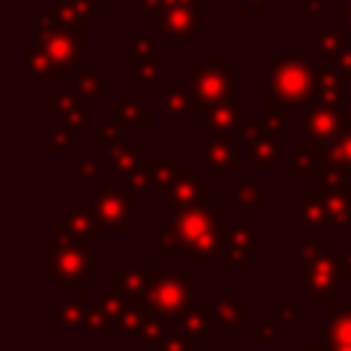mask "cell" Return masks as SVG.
<instances>
[{"label":"cell","instance_id":"ffe728a7","mask_svg":"<svg viewBox=\"0 0 351 351\" xmlns=\"http://www.w3.org/2000/svg\"><path fill=\"white\" fill-rule=\"evenodd\" d=\"M211 329H252L250 326V304L239 299L236 291L219 293L208 302Z\"/></svg>","mask_w":351,"mask_h":351},{"label":"cell","instance_id":"836d02e7","mask_svg":"<svg viewBox=\"0 0 351 351\" xmlns=\"http://www.w3.org/2000/svg\"><path fill=\"white\" fill-rule=\"evenodd\" d=\"M25 71H27V77H33V80H44V82L55 77V69H52L49 58L44 55V49L38 47L36 38L25 41Z\"/></svg>","mask_w":351,"mask_h":351},{"label":"cell","instance_id":"f35d334b","mask_svg":"<svg viewBox=\"0 0 351 351\" xmlns=\"http://www.w3.org/2000/svg\"><path fill=\"white\" fill-rule=\"evenodd\" d=\"M148 348L151 351H200V343H195L186 335H181L178 329H173V332H165V335L148 340Z\"/></svg>","mask_w":351,"mask_h":351},{"label":"cell","instance_id":"d4e9b609","mask_svg":"<svg viewBox=\"0 0 351 351\" xmlns=\"http://www.w3.org/2000/svg\"><path fill=\"white\" fill-rule=\"evenodd\" d=\"M154 269L151 266H115L112 269V288L126 299V302H137L145 291V285L151 282Z\"/></svg>","mask_w":351,"mask_h":351},{"label":"cell","instance_id":"5bb4252c","mask_svg":"<svg viewBox=\"0 0 351 351\" xmlns=\"http://www.w3.org/2000/svg\"><path fill=\"white\" fill-rule=\"evenodd\" d=\"M99 11V0H60L58 5H38V27H69L82 30L88 19Z\"/></svg>","mask_w":351,"mask_h":351},{"label":"cell","instance_id":"d6986e66","mask_svg":"<svg viewBox=\"0 0 351 351\" xmlns=\"http://www.w3.org/2000/svg\"><path fill=\"white\" fill-rule=\"evenodd\" d=\"M60 80H63V90L74 93L82 104L85 101H99V99H104L112 90V82L107 77H101L99 71H93L85 60L77 63L74 69H69Z\"/></svg>","mask_w":351,"mask_h":351},{"label":"cell","instance_id":"d590c367","mask_svg":"<svg viewBox=\"0 0 351 351\" xmlns=\"http://www.w3.org/2000/svg\"><path fill=\"white\" fill-rule=\"evenodd\" d=\"M115 112H118L129 126H134V129H140V132H145V129L151 126V110H148L145 104H140V101H137V93H132V90L121 99V104L115 107Z\"/></svg>","mask_w":351,"mask_h":351},{"label":"cell","instance_id":"7a4b0ae2","mask_svg":"<svg viewBox=\"0 0 351 351\" xmlns=\"http://www.w3.org/2000/svg\"><path fill=\"white\" fill-rule=\"evenodd\" d=\"M200 282L186 274V269H154L151 282L134 302L148 315L145 340L178 329V315L197 302Z\"/></svg>","mask_w":351,"mask_h":351},{"label":"cell","instance_id":"4316f807","mask_svg":"<svg viewBox=\"0 0 351 351\" xmlns=\"http://www.w3.org/2000/svg\"><path fill=\"white\" fill-rule=\"evenodd\" d=\"M282 154H285V145L271 132H266L261 123H255V132L250 137V162L258 167H274V162Z\"/></svg>","mask_w":351,"mask_h":351},{"label":"cell","instance_id":"9c48e42d","mask_svg":"<svg viewBox=\"0 0 351 351\" xmlns=\"http://www.w3.org/2000/svg\"><path fill=\"white\" fill-rule=\"evenodd\" d=\"M129 55L132 63L123 69V77L134 85L137 93H148L154 90V82L162 74V41H156L151 33H140L129 41Z\"/></svg>","mask_w":351,"mask_h":351},{"label":"cell","instance_id":"8992f818","mask_svg":"<svg viewBox=\"0 0 351 351\" xmlns=\"http://www.w3.org/2000/svg\"><path fill=\"white\" fill-rule=\"evenodd\" d=\"M49 269H52V277H58L60 282L96 280L101 274V258L93 252H85L82 244L69 239L63 230H55L49 236Z\"/></svg>","mask_w":351,"mask_h":351},{"label":"cell","instance_id":"6da1fadb","mask_svg":"<svg viewBox=\"0 0 351 351\" xmlns=\"http://www.w3.org/2000/svg\"><path fill=\"white\" fill-rule=\"evenodd\" d=\"M225 241V206L200 203L176 208L162 230L165 252H184L189 266H211Z\"/></svg>","mask_w":351,"mask_h":351},{"label":"cell","instance_id":"ba28073f","mask_svg":"<svg viewBox=\"0 0 351 351\" xmlns=\"http://www.w3.org/2000/svg\"><path fill=\"white\" fill-rule=\"evenodd\" d=\"M189 82H192L195 96H197V101L203 107H214V104L230 101V96H233V69L217 52L200 55L197 66L189 74Z\"/></svg>","mask_w":351,"mask_h":351},{"label":"cell","instance_id":"7402d4cb","mask_svg":"<svg viewBox=\"0 0 351 351\" xmlns=\"http://www.w3.org/2000/svg\"><path fill=\"white\" fill-rule=\"evenodd\" d=\"M313 101H321V104H335V107H343L348 101V74L332 63V60H324V69L318 71V82H315V96Z\"/></svg>","mask_w":351,"mask_h":351},{"label":"cell","instance_id":"8fae6325","mask_svg":"<svg viewBox=\"0 0 351 351\" xmlns=\"http://www.w3.org/2000/svg\"><path fill=\"white\" fill-rule=\"evenodd\" d=\"M203 129L208 134H230L236 143L250 140L255 132V121L250 118L247 104L222 101L214 107H203Z\"/></svg>","mask_w":351,"mask_h":351},{"label":"cell","instance_id":"f546056e","mask_svg":"<svg viewBox=\"0 0 351 351\" xmlns=\"http://www.w3.org/2000/svg\"><path fill=\"white\" fill-rule=\"evenodd\" d=\"M178 332L186 335L189 340L195 343H203V340H211V310L208 304H192L189 310H184L178 315Z\"/></svg>","mask_w":351,"mask_h":351},{"label":"cell","instance_id":"4fadbf2b","mask_svg":"<svg viewBox=\"0 0 351 351\" xmlns=\"http://www.w3.org/2000/svg\"><path fill=\"white\" fill-rule=\"evenodd\" d=\"M211 181L203 178L197 167H178L173 184L165 189V200L170 208H189L200 203H211Z\"/></svg>","mask_w":351,"mask_h":351},{"label":"cell","instance_id":"816d5d0a","mask_svg":"<svg viewBox=\"0 0 351 351\" xmlns=\"http://www.w3.org/2000/svg\"><path fill=\"white\" fill-rule=\"evenodd\" d=\"M271 0H241V5H247V11H250V16L255 19V16H261V11L269 5Z\"/></svg>","mask_w":351,"mask_h":351},{"label":"cell","instance_id":"2e32d148","mask_svg":"<svg viewBox=\"0 0 351 351\" xmlns=\"http://www.w3.org/2000/svg\"><path fill=\"white\" fill-rule=\"evenodd\" d=\"M197 5H170L162 14L151 16V30L162 33L165 38H181V41H197L200 38V19Z\"/></svg>","mask_w":351,"mask_h":351},{"label":"cell","instance_id":"681fc988","mask_svg":"<svg viewBox=\"0 0 351 351\" xmlns=\"http://www.w3.org/2000/svg\"><path fill=\"white\" fill-rule=\"evenodd\" d=\"M326 0H299V14L304 16V19H310V16H318V14H324L326 11Z\"/></svg>","mask_w":351,"mask_h":351},{"label":"cell","instance_id":"e0dca14e","mask_svg":"<svg viewBox=\"0 0 351 351\" xmlns=\"http://www.w3.org/2000/svg\"><path fill=\"white\" fill-rule=\"evenodd\" d=\"M154 90L162 93V110L173 118H195L197 110H203L189 77L186 80H162L159 77L154 82Z\"/></svg>","mask_w":351,"mask_h":351},{"label":"cell","instance_id":"7bdbcfd3","mask_svg":"<svg viewBox=\"0 0 351 351\" xmlns=\"http://www.w3.org/2000/svg\"><path fill=\"white\" fill-rule=\"evenodd\" d=\"M107 326H110V321H107V315L99 310V304H93V307H88V310H85V318H82V332L88 335V340H90V343H96Z\"/></svg>","mask_w":351,"mask_h":351},{"label":"cell","instance_id":"60d3db41","mask_svg":"<svg viewBox=\"0 0 351 351\" xmlns=\"http://www.w3.org/2000/svg\"><path fill=\"white\" fill-rule=\"evenodd\" d=\"M96 304H99V310L107 315L110 326H118V321H121V315H123V310H126L129 302H126L115 288H110V291H104V293L96 299Z\"/></svg>","mask_w":351,"mask_h":351},{"label":"cell","instance_id":"cb8c5ba5","mask_svg":"<svg viewBox=\"0 0 351 351\" xmlns=\"http://www.w3.org/2000/svg\"><path fill=\"white\" fill-rule=\"evenodd\" d=\"M233 145H236V140H233L230 134H211V137L203 143L200 159H203V165L211 170V178H214V181H217V178H225L228 167L233 165Z\"/></svg>","mask_w":351,"mask_h":351},{"label":"cell","instance_id":"484cf974","mask_svg":"<svg viewBox=\"0 0 351 351\" xmlns=\"http://www.w3.org/2000/svg\"><path fill=\"white\" fill-rule=\"evenodd\" d=\"M225 206H236L239 208V219L241 222H252L263 214V197L255 181L247 184H236L233 189L225 192Z\"/></svg>","mask_w":351,"mask_h":351},{"label":"cell","instance_id":"30bf717a","mask_svg":"<svg viewBox=\"0 0 351 351\" xmlns=\"http://www.w3.org/2000/svg\"><path fill=\"white\" fill-rule=\"evenodd\" d=\"M38 47L49 58L55 77H63L69 69L82 63L85 52V27L82 30H69V27H38L36 33Z\"/></svg>","mask_w":351,"mask_h":351},{"label":"cell","instance_id":"1f68e13d","mask_svg":"<svg viewBox=\"0 0 351 351\" xmlns=\"http://www.w3.org/2000/svg\"><path fill=\"white\" fill-rule=\"evenodd\" d=\"M315 192L324 197L332 225L351 230V186H329V189H315Z\"/></svg>","mask_w":351,"mask_h":351},{"label":"cell","instance_id":"f6af8a7d","mask_svg":"<svg viewBox=\"0 0 351 351\" xmlns=\"http://www.w3.org/2000/svg\"><path fill=\"white\" fill-rule=\"evenodd\" d=\"M129 129V123L115 112V115H110V118H104L101 121V126H99V140L101 143H115V140H121V134Z\"/></svg>","mask_w":351,"mask_h":351},{"label":"cell","instance_id":"9a60e30c","mask_svg":"<svg viewBox=\"0 0 351 351\" xmlns=\"http://www.w3.org/2000/svg\"><path fill=\"white\" fill-rule=\"evenodd\" d=\"M88 310L85 299V280L77 282H63V296L60 302L49 304V329H82V318Z\"/></svg>","mask_w":351,"mask_h":351},{"label":"cell","instance_id":"603a6c76","mask_svg":"<svg viewBox=\"0 0 351 351\" xmlns=\"http://www.w3.org/2000/svg\"><path fill=\"white\" fill-rule=\"evenodd\" d=\"M299 315H302V307L299 304H288V307H277L269 318H263L261 326H252L250 329V340L252 343H269L274 340L280 332H296L299 329Z\"/></svg>","mask_w":351,"mask_h":351},{"label":"cell","instance_id":"b9f144b4","mask_svg":"<svg viewBox=\"0 0 351 351\" xmlns=\"http://www.w3.org/2000/svg\"><path fill=\"white\" fill-rule=\"evenodd\" d=\"M340 44H343V33H340L337 27H332V30L321 27V30L315 33V52H318L324 60L332 58V55H337Z\"/></svg>","mask_w":351,"mask_h":351},{"label":"cell","instance_id":"d6a6232c","mask_svg":"<svg viewBox=\"0 0 351 351\" xmlns=\"http://www.w3.org/2000/svg\"><path fill=\"white\" fill-rule=\"evenodd\" d=\"M299 225L302 228H329L332 225V217L326 211V203L324 197L310 189V192H302L299 195Z\"/></svg>","mask_w":351,"mask_h":351},{"label":"cell","instance_id":"f1b7e54d","mask_svg":"<svg viewBox=\"0 0 351 351\" xmlns=\"http://www.w3.org/2000/svg\"><path fill=\"white\" fill-rule=\"evenodd\" d=\"M49 110H52V112L63 121V126H69L71 132H80V129H85V123H88V115H85L82 101H80L74 93H69V90L52 93V96H49Z\"/></svg>","mask_w":351,"mask_h":351},{"label":"cell","instance_id":"277c9868","mask_svg":"<svg viewBox=\"0 0 351 351\" xmlns=\"http://www.w3.org/2000/svg\"><path fill=\"white\" fill-rule=\"evenodd\" d=\"M337 244L335 241H310L299 247V258H302V269H304V291L310 296L313 304H321L326 313H332L335 304V293H337V282H340V263L335 255Z\"/></svg>","mask_w":351,"mask_h":351},{"label":"cell","instance_id":"4dcf8cb0","mask_svg":"<svg viewBox=\"0 0 351 351\" xmlns=\"http://www.w3.org/2000/svg\"><path fill=\"white\" fill-rule=\"evenodd\" d=\"M324 165L332 167V170H337L340 178H343V184L351 186V129L340 132L329 143V148L324 154Z\"/></svg>","mask_w":351,"mask_h":351},{"label":"cell","instance_id":"74e56055","mask_svg":"<svg viewBox=\"0 0 351 351\" xmlns=\"http://www.w3.org/2000/svg\"><path fill=\"white\" fill-rule=\"evenodd\" d=\"M118 329H121L126 337H132V340H145V329H148V315H145V310H143L140 304L129 302L126 310H123V315H121V321H118Z\"/></svg>","mask_w":351,"mask_h":351},{"label":"cell","instance_id":"52a82bcc","mask_svg":"<svg viewBox=\"0 0 351 351\" xmlns=\"http://www.w3.org/2000/svg\"><path fill=\"white\" fill-rule=\"evenodd\" d=\"M346 129H348V123H346L343 107L310 101V104H304V112H302V137H299L302 151L324 159L329 143Z\"/></svg>","mask_w":351,"mask_h":351},{"label":"cell","instance_id":"c3c4849f","mask_svg":"<svg viewBox=\"0 0 351 351\" xmlns=\"http://www.w3.org/2000/svg\"><path fill=\"white\" fill-rule=\"evenodd\" d=\"M337 8V30L346 36V38H351V0L348 3H340V5H335Z\"/></svg>","mask_w":351,"mask_h":351},{"label":"cell","instance_id":"5b68a950","mask_svg":"<svg viewBox=\"0 0 351 351\" xmlns=\"http://www.w3.org/2000/svg\"><path fill=\"white\" fill-rule=\"evenodd\" d=\"M137 195L132 189V184L123 176L115 178H101L99 186L90 195V206L99 214L104 228H115V230H134L137 228V217H134V203Z\"/></svg>","mask_w":351,"mask_h":351},{"label":"cell","instance_id":"8d00e7d4","mask_svg":"<svg viewBox=\"0 0 351 351\" xmlns=\"http://www.w3.org/2000/svg\"><path fill=\"white\" fill-rule=\"evenodd\" d=\"M321 167H324V159L321 156H313L307 151H299V154L291 156V165H288L285 173H288L291 181H310L313 184L318 178Z\"/></svg>","mask_w":351,"mask_h":351},{"label":"cell","instance_id":"7c38bea8","mask_svg":"<svg viewBox=\"0 0 351 351\" xmlns=\"http://www.w3.org/2000/svg\"><path fill=\"white\" fill-rule=\"evenodd\" d=\"M176 173H178V165L170 154H143L137 167L126 176V181L132 184L134 192H151V189L165 192L173 184Z\"/></svg>","mask_w":351,"mask_h":351},{"label":"cell","instance_id":"44dd1931","mask_svg":"<svg viewBox=\"0 0 351 351\" xmlns=\"http://www.w3.org/2000/svg\"><path fill=\"white\" fill-rule=\"evenodd\" d=\"M63 233L77 244H93L101 236V219L93 206H66L63 208Z\"/></svg>","mask_w":351,"mask_h":351},{"label":"cell","instance_id":"6f0895ef","mask_svg":"<svg viewBox=\"0 0 351 351\" xmlns=\"http://www.w3.org/2000/svg\"><path fill=\"white\" fill-rule=\"evenodd\" d=\"M217 5H241V0H214Z\"/></svg>","mask_w":351,"mask_h":351},{"label":"cell","instance_id":"ab89813d","mask_svg":"<svg viewBox=\"0 0 351 351\" xmlns=\"http://www.w3.org/2000/svg\"><path fill=\"white\" fill-rule=\"evenodd\" d=\"M261 126L271 132L282 145H288V107H263Z\"/></svg>","mask_w":351,"mask_h":351},{"label":"cell","instance_id":"bcb514c9","mask_svg":"<svg viewBox=\"0 0 351 351\" xmlns=\"http://www.w3.org/2000/svg\"><path fill=\"white\" fill-rule=\"evenodd\" d=\"M104 165H101V159H99V154H93V156H80L77 159V178H96L99 176V170H101Z\"/></svg>","mask_w":351,"mask_h":351},{"label":"cell","instance_id":"ee69618b","mask_svg":"<svg viewBox=\"0 0 351 351\" xmlns=\"http://www.w3.org/2000/svg\"><path fill=\"white\" fill-rule=\"evenodd\" d=\"M49 148L58 156H74V132L69 126H58L49 132Z\"/></svg>","mask_w":351,"mask_h":351},{"label":"cell","instance_id":"680465c9","mask_svg":"<svg viewBox=\"0 0 351 351\" xmlns=\"http://www.w3.org/2000/svg\"><path fill=\"white\" fill-rule=\"evenodd\" d=\"M329 5H340V3H348V0H326Z\"/></svg>","mask_w":351,"mask_h":351},{"label":"cell","instance_id":"7dc6e473","mask_svg":"<svg viewBox=\"0 0 351 351\" xmlns=\"http://www.w3.org/2000/svg\"><path fill=\"white\" fill-rule=\"evenodd\" d=\"M326 60L337 63V66L348 74V80H351V38H346V36H343V44H340L337 55H332V58H326Z\"/></svg>","mask_w":351,"mask_h":351},{"label":"cell","instance_id":"f907efd6","mask_svg":"<svg viewBox=\"0 0 351 351\" xmlns=\"http://www.w3.org/2000/svg\"><path fill=\"white\" fill-rule=\"evenodd\" d=\"M337 263H340V274L351 280V244H348V250H346V252H340V255H337Z\"/></svg>","mask_w":351,"mask_h":351},{"label":"cell","instance_id":"ac0fdd59","mask_svg":"<svg viewBox=\"0 0 351 351\" xmlns=\"http://www.w3.org/2000/svg\"><path fill=\"white\" fill-rule=\"evenodd\" d=\"M263 247L261 230L252 228L250 222H236L230 230H225V241H222V258L228 266H247L252 255H258Z\"/></svg>","mask_w":351,"mask_h":351},{"label":"cell","instance_id":"3957f363","mask_svg":"<svg viewBox=\"0 0 351 351\" xmlns=\"http://www.w3.org/2000/svg\"><path fill=\"white\" fill-rule=\"evenodd\" d=\"M315 63L307 55H285L269 63L261 82V107L310 104L318 82Z\"/></svg>","mask_w":351,"mask_h":351},{"label":"cell","instance_id":"11a10c76","mask_svg":"<svg viewBox=\"0 0 351 351\" xmlns=\"http://www.w3.org/2000/svg\"><path fill=\"white\" fill-rule=\"evenodd\" d=\"M326 351H351V343H326Z\"/></svg>","mask_w":351,"mask_h":351},{"label":"cell","instance_id":"f5cc1de1","mask_svg":"<svg viewBox=\"0 0 351 351\" xmlns=\"http://www.w3.org/2000/svg\"><path fill=\"white\" fill-rule=\"evenodd\" d=\"M211 351H239V346L233 340H214L211 343Z\"/></svg>","mask_w":351,"mask_h":351},{"label":"cell","instance_id":"83f0119b","mask_svg":"<svg viewBox=\"0 0 351 351\" xmlns=\"http://www.w3.org/2000/svg\"><path fill=\"white\" fill-rule=\"evenodd\" d=\"M140 156H143V154H140L134 145H126V143H121V140H115V143H101V148H99L101 165H104V167H112L115 176H123V178L137 167Z\"/></svg>","mask_w":351,"mask_h":351},{"label":"cell","instance_id":"db71d44e","mask_svg":"<svg viewBox=\"0 0 351 351\" xmlns=\"http://www.w3.org/2000/svg\"><path fill=\"white\" fill-rule=\"evenodd\" d=\"M299 351H326V343H310V340H304V343H299Z\"/></svg>","mask_w":351,"mask_h":351},{"label":"cell","instance_id":"9f6ffc18","mask_svg":"<svg viewBox=\"0 0 351 351\" xmlns=\"http://www.w3.org/2000/svg\"><path fill=\"white\" fill-rule=\"evenodd\" d=\"M343 112H346V123H348V129H351V96H348V101L343 104Z\"/></svg>","mask_w":351,"mask_h":351},{"label":"cell","instance_id":"e575fe53","mask_svg":"<svg viewBox=\"0 0 351 351\" xmlns=\"http://www.w3.org/2000/svg\"><path fill=\"white\" fill-rule=\"evenodd\" d=\"M324 343H351V304L335 307L332 313H326Z\"/></svg>","mask_w":351,"mask_h":351}]
</instances>
